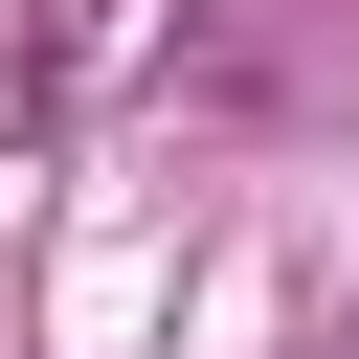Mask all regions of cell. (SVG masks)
Returning a JSON list of instances; mask_svg holds the SVG:
<instances>
[{
  "mask_svg": "<svg viewBox=\"0 0 359 359\" xmlns=\"http://www.w3.org/2000/svg\"><path fill=\"white\" fill-rule=\"evenodd\" d=\"M314 359H359V314H337V337H314Z\"/></svg>",
  "mask_w": 359,
  "mask_h": 359,
  "instance_id": "6da1fadb",
  "label": "cell"
}]
</instances>
